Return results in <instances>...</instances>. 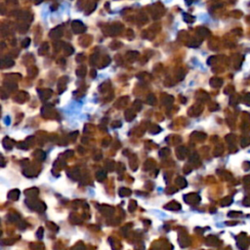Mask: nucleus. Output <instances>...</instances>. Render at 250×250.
<instances>
[{
  "instance_id": "4",
  "label": "nucleus",
  "mask_w": 250,
  "mask_h": 250,
  "mask_svg": "<svg viewBox=\"0 0 250 250\" xmlns=\"http://www.w3.org/2000/svg\"><path fill=\"white\" fill-rule=\"evenodd\" d=\"M64 50H65V53H66V56L70 55V54L73 53V51H74L73 48H72V46L70 45V44H66V47H65V48H64Z\"/></svg>"
},
{
  "instance_id": "3",
  "label": "nucleus",
  "mask_w": 250,
  "mask_h": 250,
  "mask_svg": "<svg viewBox=\"0 0 250 250\" xmlns=\"http://www.w3.org/2000/svg\"><path fill=\"white\" fill-rule=\"evenodd\" d=\"M48 49H49V47H48V44H47V43H43V44H42V46L40 47V48H39L38 52H39V53L41 54L42 56H43L44 54H45L46 52L48 51Z\"/></svg>"
},
{
  "instance_id": "5",
  "label": "nucleus",
  "mask_w": 250,
  "mask_h": 250,
  "mask_svg": "<svg viewBox=\"0 0 250 250\" xmlns=\"http://www.w3.org/2000/svg\"><path fill=\"white\" fill-rule=\"evenodd\" d=\"M29 42H30V39H29V38H26V39H24V41H23V46L24 47L28 46Z\"/></svg>"
},
{
  "instance_id": "1",
  "label": "nucleus",
  "mask_w": 250,
  "mask_h": 250,
  "mask_svg": "<svg viewBox=\"0 0 250 250\" xmlns=\"http://www.w3.org/2000/svg\"><path fill=\"white\" fill-rule=\"evenodd\" d=\"M71 26H72V30L75 33H82L86 29L85 26H84L80 21H73Z\"/></svg>"
},
{
  "instance_id": "2",
  "label": "nucleus",
  "mask_w": 250,
  "mask_h": 250,
  "mask_svg": "<svg viewBox=\"0 0 250 250\" xmlns=\"http://www.w3.org/2000/svg\"><path fill=\"white\" fill-rule=\"evenodd\" d=\"M62 34H63V30L61 29V26H58V28H56L55 29L52 30V33H50V36L54 37V38H58V37H60Z\"/></svg>"
}]
</instances>
